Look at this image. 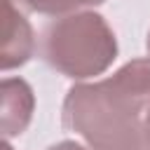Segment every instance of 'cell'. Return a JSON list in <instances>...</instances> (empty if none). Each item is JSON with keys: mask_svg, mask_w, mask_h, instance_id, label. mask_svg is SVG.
I'll return each instance as SVG.
<instances>
[{"mask_svg": "<svg viewBox=\"0 0 150 150\" xmlns=\"http://www.w3.org/2000/svg\"><path fill=\"white\" fill-rule=\"evenodd\" d=\"M150 110V59H134L110 77L75 84L63 101V127L91 150H148L143 122Z\"/></svg>", "mask_w": 150, "mask_h": 150, "instance_id": "cell-1", "label": "cell"}, {"mask_svg": "<svg viewBox=\"0 0 150 150\" xmlns=\"http://www.w3.org/2000/svg\"><path fill=\"white\" fill-rule=\"evenodd\" d=\"M42 56L61 75L87 80L108 70L117 56V40L101 14H66L45 28Z\"/></svg>", "mask_w": 150, "mask_h": 150, "instance_id": "cell-2", "label": "cell"}, {"mask_svg": "<svg viewBox=\"0 0 150 150\" xmlns=\"http://www.w3.org/2000/svg\"><path fill=\"white\" fill-rule=\"evenodd\" d=\"M33 30L14 0H2V38H0V66L2 70L23 66L33 56Z\"/></svg>", "mask_w": 150, "mask_h": 150, "instance_id": "cell-3", "label": "cell"}, {"mask_svg": "<svg viewBox=\"0 0 150 150\" xmlns=\"http://www.w3.org/2000/svg\"><path fill=\"white\" fill-rule=\"evenodd\" d=\"M0 101H2V134L5 138L19 136L26 131V127L30 124L33 117V108H35V96L33 89L28 87V82H23L21 77H7L0 84Z\"/></svg>", "mask_w": 150, "mask_h": 150, "instance_id": "cell-4", "label": "cell"}, {"mask_svg": "<svg viewBox=\"0 0 150 150\" xmlns=\"http://www.w3.org/2000/svg\"><path fill=\"white\" fill-rule=\"evenodd\" d=\"M19 7L28 9V12H40V14H70L80 7H94V5H101L105 0H14Z\"/></svg>", "mask_w": 150, "mask_h": 150, "instance_id": "cell-5", "label": "cell"}, {"mask_svg": "<svg viewBox=\"0 0 150 150\" xmlns=\"http://www.w3.org/2000/svg\"><path fill=\"white\" fill-rule=\"evenodd\" d=\"M47 150H91V148H84V145H80L75 141H61V143H56V145H52Z\"/></svg>", "mask_w": 150, "mask_h": 150, "instance_id": "cell-6", "label": "cell"}, {"mask_svg": "<svg viewBox=\"0 0 150 150\" xmlns=\"http://www.w3.org/2000/svg\"><path fill=\"white\" fill-rule=\"evenodd\" d=\"M143 141H145V148L150 150V110H148L145 122H143Z\"/></svg>", "mask_w": 150, "mask_h": 150, "instance_id": "cell-7", "label": "cell"}, {"mask_svg": "<svg viewBox=\"0 0 150 150\" xmlns=\"http://www.w3.org/2000/svg\"><path fill=\"white\" fill-rule=\"evenodd\" d=\"M148 54H150V33H148Z\"/></svg>", "mask_w": 150, "mask_h": 150, "instance_id": "cell-8", "label": "cell"}, {"mask_svg": "<svg viewBox=\"0 0 150 150\" xmlns=\"http://www.w3.org/2000/svg\"><path fill=\"white\" fill-rule=\"evenodd\" d=\"M2 150H12V148H9V145H7V143H5V145H2Z\"/></svg>", "mask_w": 150, "mask_h": 150, "instance_id": "cell-9", "label": "cell"}]
</instances>
